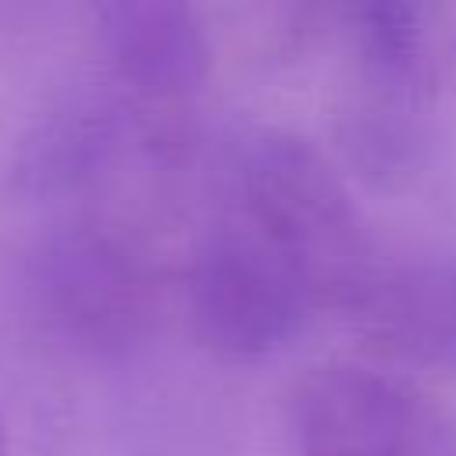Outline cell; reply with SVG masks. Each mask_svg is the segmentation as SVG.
I'll return each instance as SVG.
<instances>
[{"mask_svg":"<svg viewBox=\"0 0 456 456\" xmlns=\"http://www.w3.org/2000/svg\"><path fill=\"white\" fill-rule=\"evenodd\" d=\"M235 217L310 281L317 303L342 306L378 264L363 214L335 164L292 132H256L235 167Z\"/></svg>","mask_w":456,"mask_h":456,"instance_id":"obj_1","label":"cell"},{"mask_svg":"<svg viewBox=\"0 0 456 456\" xmlns=\"http://www.w3.org/2000/svg\"><path fill=\"white\" fill-rule=\"evenodd\" d=\"M185 306L196 338L210 353L256 363L303 335L317 296L296 264L239 217H228L192 249Z\"/></svg>","mask_w":456,"mask_h":456,"instance_id":"obj_2","label":"cell"},{"mask_svg":"<svg viewBox=\"0 0 456 456\" xmlns=\"http://www.w3.org/2000/svg\"><path fill=\"white\" fill-rule=\"evenodd\" d=\"M28 314L71 353L125 356L153 321L142 264L107 232L75 224L46 235L25 267Z\"/></svg>","mask_w":456,"mask_h":456,"instance_id":"obj_3","label":"cell"},{"mask_svg":"<svg viewBox=\"0 0 456 456\" xmlns=\"http://www.w3.org/2000/svg\"><path fill=\"white\" fill-rule=\"evenodd\" d=\"M296 456H456V428L395 374L328 363L292 392Z\"/></svg>","mask_w":456,"mask_h":456,"instance_id":"obj_4","label":"cell"},{"mask_svg":"<svg viewBox=\"0 0 456 456\" xmlns=\"http://www.w3.org/2000/svg\"><path fill=\"white\" fill-rule=\"evenodd\" d=\"M342 310L378 353L413 367H456V256L378 260Z\"/></svg>","mask_w":456,"mask_h":456,"instance_id":"obj_5","label":"cell"},{"mask_svg":"<svg viewBox=\"0 0 456 456\" xmlns=\"http://www.w3.org/2000/svg\"><path fill=\"white\" fill-rule=\"evenodd\" d=\"M96 39L114 75L150 100L196 93L210 71V39L192 7L114 0L96 7Z\"/></svg>","mask_w":456,"mask_h":456,"instance_id":"obj_6","label":"cell"},{"mask_svg":"<svg viewBox=\"0 0 456 456\" xmlns=\"http://www.w3.org/2000/svg\"><path fill=\"white\" fill-rule=\"evenodd\" d=\"M0 456H7V431H4V420H0Z\"/></svg>","mask_w":456,"mask_h":456,"instance_id":"obj_7","label":"cell"}]
</instances>
